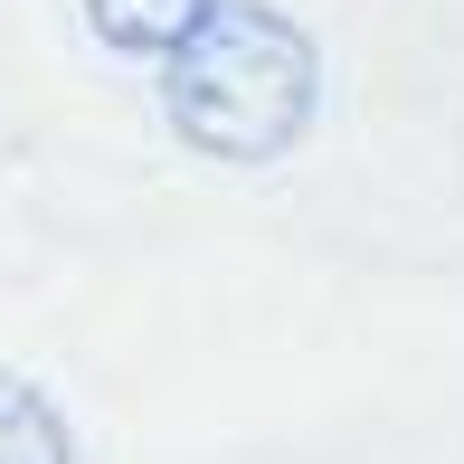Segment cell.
<instances>
[{
  "instance_id": "1",
  "label": "cell",
  "mask_w": 464,
  "mask_h": 464,
  "mask_svg": "<svg viewBox=\"0 0 464 464\" xmlns=\"http://www.w3.org/2000/svg\"><path fill=\"white\" fill-rule=\"evenodd\" d=\"M323 104V48L276 0H227L199 38L161 67V123L199 161H285Z\"/></svg>"
},
{
  "instance_id": "2",
  "label": "cell",
  "mask_w": 464,
  "mask_h": 464,
  "mask_svg": "<svg viewBox=\"0 0 464 464\" xmlns=\"http://www.w3.org/2000/svg\"><path fill=\"white\" fill-rule=\"evenodd\" d=\"M76 10H86V29H95L114 57H161V67H171V57L227 10V0H76Z\"/></svg>"
},
{
  "instance_id": "3",
  "label": "cell",
  "mask_w": 464,
  "mask_h": 464,
  "mask_svg": "<svg viewBox=\"0 0 464 464\" xmlns=\"http://www.w3.org/2000/svg\"><path fill=\"white\" fill-rule=\"evenodd\" d=\"M0 464H76V427L38 379L0 370Z\"/></svg>"
}]
</instances>
